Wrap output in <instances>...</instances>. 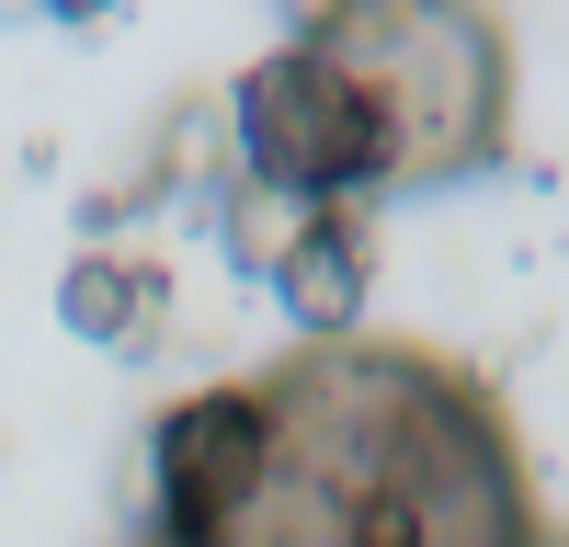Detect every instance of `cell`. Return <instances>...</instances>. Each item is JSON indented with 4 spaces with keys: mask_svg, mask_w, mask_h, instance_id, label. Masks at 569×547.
<instances>
[{
    "mask_svg": "<svg viewBox=\"0 0 569 547\" xmlns=\"http://www.w3.org/2000/svg\"><path fill=\"white\" fill-rule=\"evenodd\" d=\"M262 468L182 547H525L536 501L479 377L410 342L262 365Z\"/></svg>",
    "mask_w": 569,
    "mask_h": 547,
    "instance_id": "obj_1",
    "label": "cell"
},
{
    "mask_svg": "<svg viewBox=\"0 0 569 547\" xmlns=\"http://www.w3.org/2000/svg\"><path fill=\"white\" fill-rule=\"evenodd\" d=\"M330 69L365 80L376 126H388V182H445L501 149V23L490 12H308L297 23Z\"/></svg>",
    "mask_w": 569,
    "mask_h": 547,
    "instance_id": "obj_2",
    "label": "cell"
},
{
    "mask_svg": "<svg viewBox=\"0 0 569 547\" xmlns=\"http://www.w3.org/2000/svg\"><path fill=\"white\" fill-rule=\"evenodd\" d=\"M240 160L284 206H353L365 182H388V126H376L365 80L297 34L240 69Z\"/></svg>",
    "mask_w": 569,
    "mask_h": 547,
    "instance_id": "obj_3",
    "label": "cell"
},
{
    "mask_svg": "<svg viewBox=\"0 0 569 547\" xmlns=\"http://www.w3.org/2000/svg\"><path fill=\"white\" fill-rule=\"evenodd\" d=\"M149 456H160V536H171V547L206 536L228 501H240V479L262 468V388L228 377V388L171 399L160 434H149Z\"/></svg>",
    "mask_w": 569,
    "mask_h": 547,
    "instance_id": "obj_4",
    "label": "cell"
},
{
    "mask_svg": "<svg viewBox=\"0 0 569 547\" xmlns=\"http://www.w3.org/2000/svg\"><path fill=\"white\" fill-rule=\"evenodd\" d=\"M273 297L308 342H353V308H365V217L353 206H308V228L284 240L273 262Z\"/></svg>",
    "mask_w": 569,
    "mask_h": 547,
    "instance_id": "obj_5",
    "label": "cell"
},
{
    "mask_svg": "<svg viewBox=\"0 0 569 547\" xmlns=\"http://www.w3.org/2000/svg\"><path fill=\"white\" fill-rule=\"evenodd\" d=\"M149 297H160L149 262H126V251H80L69 286H58V319H69L80 342H126L137 319H149Z\"/></svg>",
    "mask_w": 569,
    "mask_h": 547,
    "instance_id": "obj_6",
    "label": "cell"
},
{
    "mask_svg": "<svg viewBox=\"0 0 569 547\" xmlns=\"http://www.w3.org/2000/svg\"><path fill=\"white\" fill-rule=\"evenodd\" d=\"M297 228H308V206H284V195H262V182H251V195L228 206V251L273 274V262H284V240H297Z\"/></svg>",
    "mask_w": 569,
    "mask_h": 547,
    "instance_id": "obj_7",
    "label": "cell"
},
{
    "mask_svg": "<svg viewBox=\"0 0 569 547\" xmlns=\"http://www.w3.org/2000/svg\"><path fill=\"white\" fill-rule=\"evenodd\" d=\"M525 547H569V536H525Z\"/></svg>",
    "mask_w": 569,
    "mask_h": 547,
    "instance_id": "obj_8",
    "label": "cell"
}]
</instances>
